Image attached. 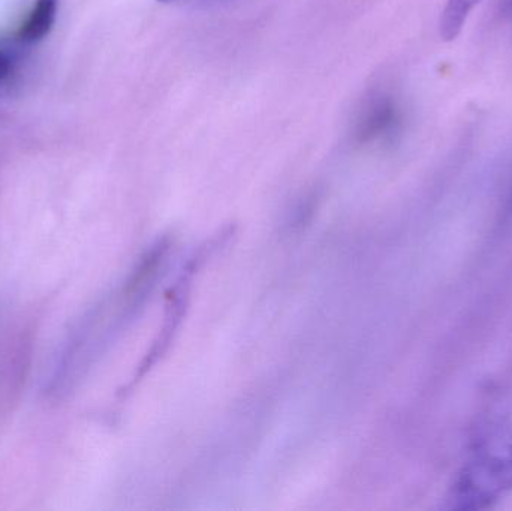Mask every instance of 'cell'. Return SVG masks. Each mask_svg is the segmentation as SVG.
<instances>
[{"mask_svg": "<svg viewBox=\"0 0 512 511\" xmlns=\"http://www.w3.org/2000/svg\"><path fill=\"white\" fill-rule=\"evenodd\" d=\"M59 0H36L29 17L18 30V39L23 42H36L48 35L56 21Z\"/></svg>", "mask_w": 512, "mask_h": 511, "instance_id": "7a4b0ae2", "label": "cell"}, {"mask_svg": "<svg viewBox=\"0 0 512 511\" xmlns=\"http://www.w3.org/2000/svg\"><path fill=\"white\" fill-rule=\"evenodd\" d=\"M481 0H447L439 20V33L444 41H454L462 33L471 12Z\"/></svg>", "mask_w": 512, "mask_h": 511, "instance_id": "3957f363", "label": "cell"}, {"mask_svg": "<svg viewBox=\"0 0 512 511\" xmlns=\"http://www.w3.org/2000/svg\"><path fill=\"white\" fill-rule=\"evenodd\" d=\"M9 68H11V63H9L8 57L0 51V81L8 75Z\"/></svg>", "mask_w": 512, "mask_h": 511, "instance_id": "277c9868", "label": "cell"}, {"mask_svg": "<svg viewBox=\"0 0 512 511\" xmlns=\"http://www.w3.org/2000/svg\"><path fill=\"white\" fill-rule=\"evenodd\" d=\"M159 2H171V0H159Z\"/></svg>", "mask_w": 512, "mask_h": 511, "instance_id": "8992f818", "label": "cell"}, {"mask_svg": "<svg viewBox=\"0 0 512 511\" xmlns=\"http://www.w3.org/2000/svg\"><path fill=\"white\" fill-rule=\"evenodd\" d=\"M504 11L512 12V0H505Z\"/></svg>", "mask_w": 512, "mask_h": 511, "instance_id": "5b68a950", "label": "cell"}, {"mask_svg": "<svg viewBox=\"0 0 512 511\" xmlns=\"http://www.w3.org/2000/svg\"><path fill=\"white\" fill-rule=\"evenodd\" d=\"M402 114L396 98L387 92H376L364 102L355 120L354 134L360 143L387 140L396 134Z\"/></svg>", "mask_w": 512, "mask_h": 511, "instance_id": "6da1fadb", "label": "cell"}]
</instances>
